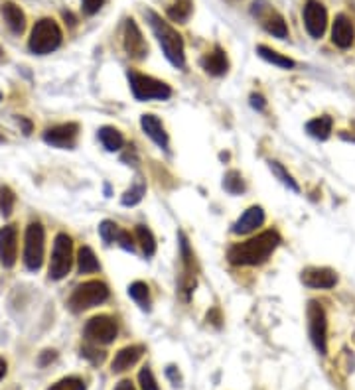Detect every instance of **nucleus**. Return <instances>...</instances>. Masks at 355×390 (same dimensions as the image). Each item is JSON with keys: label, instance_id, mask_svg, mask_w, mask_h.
I'll return each instance as SVG.
<instances>
[{"label": "nucleus", "instance_id": "nucleus-9", "mask_svg": "<svg viewBox=\"0 0 355 390\" xmlns=\"http://www.w3.org/2000/svg\"><path fill=\"white\" fill-rule=\"evenodd\" d=\"M119 327L111 315H95L85 325V339L93 345H109L115 341Z\"/></svg>", "mask_w": 355, "mask_h": 390}, {"label": "nucleus", "instance_id": "nucleus-11", "mask_svg": "<svg viewBox=\"0 0 355 390\" xmlns=\"http://www.w3.org/2000/svg\"><path fill=\"white\" fill-rule=\"evenodd\" d=\"M123 44H125L126 54L133 59H144L149 54V44L144 42V36L133 18L125 22V34H123Z\"/></svg>", "mask_w": 355, "mask_h": 390}, {"label": "nucleus", "instance_id": "nucleus-19", "mask_svg": "<svg viewBox=\"0 0 355 390\" xmlns=\"http://www.w3.org/2000/svg\"><path fill=\"white\" fill-rule=\"evenodd\" d=\"M202 68L206 69L209 75H225L227 73V69H229V59L225 56V52L221 49V47H216L211 54H207L202 58Z\"/></svg>", "mask_w": 355, "mask_h": 390}, {"label": "nucleus", "instance_id": "nucleus-7", "mask_svg": "<svg viewBox=\"0 0 355 390\" xmlns=\"http://www.w3.org/2000/svg\"><path fill=\"white\" fill-rule=\"evenodd\" d=\"M73 266V241L66 233H59L54 242V253L50 260V278L61 280L69 274Z\"/></svg>", "mask_w": 355, "mask_h": 390}, {"label": "nucleus", "instance_id": "nucleus-23", "mask_svg": "<svg viewBox=\"0 0 355 390\" xmlns=\"http://www.w3.org/2000/svg\"><path fill=\"white\" fill-rule=\"evenodd\" d=\"M99 140H101V144H103L109 152H119V150L123 148V144H125L123 134L113 127L101 128V130H99Z\"/></svg>", "mask_w": 355, "mask_h": 390}, {"label": "nucleus", "instance_id": "nucleus-25", "mask_svg": "<svg viewBox=\"0 0 355 390\" xmlns=\"http://www.w3.org/2000/svg\"><path fill=\"white\" fill-rule=\"evenodd\" d=\"M257 54L261 56L263 59H266L269 63H273V65H276V68H282V69H292L296 63L292 61L290 58H287V56H282V54H278V52H275V49H271V47L266 46H259L257 47Z\"/></svg>", "mask_w": 355, "mask_h": 390}, {"label": "nucleus", "instance_id": "nucleus-31", "mask_svg": "<svg viewBox=\"0 0 355 390\" xmlns=\"http://www.w3.org/2000/svg\"><path fill=\"white\" fill-rule=\"evenodd\" d=\"M223 187H225V192L237 195L241 192H245V182H243V178H241V173L237 170H231L223 178Z\"/></svg>", "mask_w": 355, "mask_h": 390}, {"label": "nucleus", "instance_id": "nucleus-21", "mask_svg": "<svg viewBox=\"0 0 355 390\" xmlns=\"http://www.w3.org/2000/svg\"><path fill=\"white\" fill-rule=\"evenodd\" d=\"M2 16H4V20H6L8 28H10L14 34H22L24 28H26V16L20 10V6H16L12 2H6L2 6Z\"/></svg>", "mask_w": 355, "mask_h": 390}, {"label": "nucleus", "instance_id": "nucleus-24", "mask_svg": "<svg viewBox=\"0 0 355 390\" xmlns=\"http://www.w3.org/2000/svg\"><path fill=\"white\" fill-rule=\"evenodd\" d=\"M332 118L330 116H318V118H314V120H310L308 125H306V130H308L310 136L318 138V140H326V138L330 136V132H332Z\"/></svg>", "mask_w": 355, "mask_h": 390}, {"label": "nucleus", "instance_id": "nucleus-39", "mask_svg": "<svg viewBox=\"0 0 355 390\" xmlns=\"http://www.w3.org/2000/svg\"><path fill=\"white\" fill-rule=\"evenodd\" d=\"M56 357H58V353H56V351H44V353L40 355V365H42V367H46L47 363L56 361Z\"/></svg>", "mask_w": 355, "mask_h": 390}, {"label": "nucleus", "instance_id": "nucleus-1", "mask_svg": "<svg viewBox=\"0 0 355 390\" xmlns=\"http://www.w3.org/2000/svg\"><path fill=\"white\" fill-rule=\"evenodd\" d=\"M278 244H280V235L275 229L264 231L249 241L231 247L227 258L231 264L237 266H259L269 260V256L275 253Z\"/></svg>", "mask_w": 355, "mask_h": 390}, {"label": "nucleus", "instance_id": "nucleus-17", "mask_svg": "<svg viewBox=\"0 0 355 390\" xmlns=\"http://www.w3.org/2000/svg\"><path fill=\"white\" fill-rule=\"evenodd\" d=\"M332 40L335 46L344 47V49L354 44L355 40L354 24H352V20H349L345 14L335 16V22H333V28H332Z\"/></svg>", "mask_w": 355, "mask_h": 390}, {"label": "nucleus", "instance_id": "nucleus-18", "mask_svg": "<svg viewBox=\"0 0 355 390\" xmlns=\"http://www.w3.org/2000/svg\"><path fill=\"white\" fill-rule=\"evenodd\" d=\"M144 355V347L142 345H128L123 347L113 359V370L115 373H123L126 368L135 367L138 363V359Z\"/></svg>", "mask_w": 355, "mask_h": 390}, {"label": "nucleus", "instance_id": "nucleus-22", "mask_svg": "<svg viewBox=\"0 0 355 390\" xmlns=\"http://www.w3.org/2000/svg\"><path fill=\"white\" fill-rule=\"evenodd\" d=\"M77 264H80L81 274H95L101 270V264L89 247H81L80 253H77Z\"/></svg>", "mask_w": 355, "mask_h": 390}, {"label": "nucleus", "instance_id": "nucleus-10", "mask_svg": "<svg viewBox=\"0 0 355 390\" xmlns=\"http://www.w3.org/2000/svg\"><path fill=\"white\" fill-rule=\"evenodd\" d=\"M304 22L312 38H322L328 28V12L326 6L318 0H308L304 6Z\"/></svg>", "mask_w": 355, "mask_h": 390}, {"label": "nucleus", "instance_id": "nucleus-8", "mask_svg": "<svg viewBox=\"0 0 355 390\" xmlns=\"http://www.w3.org/2000/svg\"><path fill=\"white\" fill-rule=\"evenodd\" d=\"M308 332L316 351L320 355H326L328 353V323H326L324 308L318 302L308 304Z\"/></svg>", "mask_w": 355, "mask_h": 390}, {"label": "nucleus", "instance_id": "nucleus-2", "mask_svg": "<svg viewBox=\"0 0 355 390\" xmlns=\"http://www.w3.org/2000/svg\"><path fill=\"white\" fill-rule=\"evenodd\" d=\"M144 14H146V18H149L150 28H152V32L156 36V40H158L164 56L168 58V61L172 63L174 68L182 69L183 65H186L182 36L178 34L166 20H162V16H158L154 10H146Z\"/></svg>", "mask_w": 355, "mask_h": 390}, {"label": "nucleus", "instance_id": "nucleus-36", "mask_svg": "<svg viewBox=\"0 0 355 390\" xmlns=\"http://www.w3.org/2000/svg\"><path fill=\"white\" fill-rule=\"evenodd\" d=\"M81 355L85 357V359H89L93 365H101L105 361V353L103 351H99L97 347H89V345H85V347H81Z\"/></svg>", "mask_w": 355, "mask_h": 390}, {"label": "nucleus", "instance_id": "nucleus-38", "mask_svg": "<svg viewBox=\"0 0 355 390\" xmlns=\"http://www.w3.org/2000/svg\"><path fill=\"white\" fill-rule=\"evenodd\" d=\"M119 242H121V247L125 249V251H135V242H133V237H130V233H126V231H123L121 233V237H119Z\"/></svg>", "mask_w": 355, "mask_h": 390}, {"label": "nucleus", "instance_id": "nucleus-34", "mask_svg": "<svg viewBox=\"0 0 355 390\" xmlns=\"http://www.w3.org/2000/svg\"><path fill=\"white\" fill-rule=\"evenodd\" d=\"M47 390H85V382L75 377H69V379H61L56 384H52Z\"/></svg>", "mask_w": 355, "mask_h": 390}, {"label": "nucleus", "instance_id": "nucleus-28", "mask_svg": "<svg viewBox=\"0 0 355 390\" xmlns=\"http://www.w3.org/2000/svg\"><path fill=\"white\" fill-rule=\"evenodd\" d=\"M135 235H137L138 242H140V247H142V253L146 254V256H152V254L156 253V241H154V235H152V231H150L146 225H137Z\"/></svg>", "mask_w": 355, "mask_h": 390}, {"label": "nucleus", "instance_id": "nucleus-4", "mask_svg": "<svg viewBox=\"0 0 355 390\" xmlns=\"http://www.w3.org/2000/svg\"><path fill=\"white\" fill-rule=\"evenodd\" d=\"M109 298V288L101 280H89L73 290L69 298V308L73 311L91 310Z\"/></svg>", "mask_w": 355, "mask_h": 390}, {"label": "nucleus", "instance_id": "nucleus-16", "mask_svg": "<svg viewBox=\"0 0 355 390\" xmlns=\"http://www.w3.org/2000/svg\"><path fill=\"white\" fill-rule=\"evenodd\" d=\"M264 223V211L263 207L259 205H252L249 207L239 219H237V223L233 225V233L235 235H249L252 231H257L261 225Z\"/></svg>", "mask_w": 355, "mask_h": 390}, {"label": "nucleus", "instance_id": "nucleus-43", "mask_svg": "<svg viewBox=\"0 0 355 390\" xmlns=\"http://www.w3.org/2000/svg\"><path fill=\"white\" fill-rule=\"evenodd\" d=\"M4 375H6V361L0 357V380L4 379Z\"/></svg>", "mask_w": 355, "mask_h": 390}, {"label": "nucleus", "instance_id": "nucleus-35", "mask_svg": "<svg viewBox=\"0 0 355 390\" xmlns=\"http://www.w3.org/2000/svg\"><path fill=\"white\" fill-rule=\"evenodd\" d=\"M138 382H140V389L142 390H158V384L154 380V375L149 367H144L138 375Z\"/></svg>", "mask_w": 355, "mask_h": 390}, {"label": "nucleus", "instance_id": "nucleus-30", "mask_svg": "<svg viewBox=\"0 0 355 390\" xmlns=\"http://www.w3.org/2000/svg\"><path fill=\"white\" fill-rule=\"evenodd\" d=\"M121 233H123V229H121L116 223H113V221H103V223L99 225V235H101V239L105 241V244L119 242Z\"/></svg>", "mask_w": 355, "mask_h": 390}, {"label": "nucleus", "instance_id": "nucleus-15", "mask_svg": "<svg viewBox=\"0 0 355 390\" xmlns=\"http://www.w3.org/2000/svg\"><path fill=\"white\" fill-rule=\"evenodd\" d=\"M140 127H142V130L146 132V136H149L156 146H160L162 150H168V144H170L168 132H166V128H164V125H162L158 116L142 115L140 116Z\"/></svg>", "mask_w": 355, "mask_h": 390}, {"label": "nucleus", "instance_id": "nucleus-20", "mask_svg": "<svg viewBox=\"0 0 355 390\" xmlns=\"http://www.w3.org/2000/svg\"><path fill=\"white\" fill-rule=\"evenodd\" d=\"M259 16H261L264 30H266L269 34H273L275 38H280V40L287 38L288 36L287 22H285V18H282L278 12L266 8V12H264V14H259Z\"/></svg>", "mask_w": 355, "mask_h": 390}, {"label": "nucleus", "instance_id": "nucleus-13", "mask_svg": "<svg viewBox=\"0 0 355 390\" xmlns=\"http://www.w3.org/2000/svg\"><path fill=\"white\" fill-rule=\"evenodd\" d=\"M18 258V229L16 225H6L0 229V263L12 268Z\"/></svg>", "mask_w": 355, "mask_h": 390}, {"label": "nucleus", "instance_id": "nucleus-32", "mask_svg": "<svg viewBox=\"0 0 355 390\" xmlns=\"http://www.w3.org/2000/svg\"><path fill=\"white\" fill-rule=\"evenodd\" d=\"M269 166H271V170H273V173H275L276 178H278V180H280V182H282V184L287 185V187H290V189H292V192H300V187H298V184L296 182H294V180H292V176H290V173L287 172V170H285V168H282V166H280V164H278V162H269Z\"/></svg>", "mask_w": 355, "mask_h": 390}, {"label": "nucleus", "instance_id": "nucleus-6", "mask_svg": "<svg viewBox=\"0 0 355 390\" xmlns=\"http://www.w3.org/2000/svg\"><path fill=\"white\" fill-rule=\"evenodd\" d=\"M44 249H46V233L40 223H30L24 237V263L28 270H40L44 264Z\"/></svg>", "mask_w": 355, "mask_h": 390}, {"label": "nucleus", "instance_id": "nucleus-37", "mask_svg": "<svg viewBox=\"0 0 355 390\" xmlns=\"http://www.w3.org/2000/svg\"><path fill=\"white\" fill-rule=\"evenodd\" d=\"M105 4V0H83V12L85 14H95V12L101 10V6Z\"/></svg>", "mask_w": 355, "mask_h": 390}, {"label": "nucleus", "instance_id": "nucleus-40", "mask_svg": "<svg viewBox=\"0 0 355 390\" xmlns=\"http://www.w3.org/2000/svg\"><path fill=\"white\" fill-rule=\"evenodd\" d=\"M251 104L255 107V109H259V111H261V109H264V104H266V103H264V99L261 97V95H255V93H252Z\"/></svg>", "mask_w": 355, "mask_h": 390}, {"label": "nucleus", "instance_id": "nucleus-41", "mask_svg": "<svg viewBox=\"0 0 355 390\" xmlns=\"http://www.w3.org/2000/svg\"><path fill=\"white\" fill-rule=\"evenodd\" d=\"M18 123H20V125L24 127V134H30V132H32V123H30V120H26V118L20 116V120H18Z\"/></svg>", "mask_w": 355, "mask_h": 390}, {"label": "nucleus", "instance_id": "nucleus-3", "mask_svg": "<svg viewBox=\"0 0 355 390\" xmlns=\"http://www.w3.org/2000/svg\"><path fill=\"white\" fill-rule=\"evenodd\" d=\"M128 83H130L133 95L138 101H152V99L166 101L172 95L170 85H166L164 81L154 79L150 75H142L138 71H128Z\"/></svg>", "mask_w": 355, "mask_h": 390}, {"label": "nucleus", "instance_id": "nucleus-33", "mask_svg": "<svg viewBox=\"0 0 355 390\" xmlns=\"http://www.w3.org/2000/svg\"><path fill=\"white\" fill-rule=\"evenodd\" d=\"M14 201H16V197H14V192H12L10 187H0V213L4 217H8L12 213Z\"/></svg>", "mask_w": 355, "mask_h": 390}, {"label": "nucleus", "instance_id": "nucleus-12", "mask_svg": "<svg viewBox=\"0 0 355 390\" xmlns=\"http://www.w3.org/2000/svg\"><path fill=\"white\" fill-rule=\"evenodd\" d=\"M77 134H80V125L77 123H66V125L47 128L44 132V140L56 148H73Z\"/></svg>", "mask_w": 355, "mask_h": 390}, {"label": "nucleus", "instance_id": "nucleus-29", "mask_svg": "<svg viewBox=\"0 0 355 390\" xmlns=\"http://www.w3.org/2000/svg\"><path fill=\"white\" fill-rule=\"evenodd\" d=\"M128 296L135 299V302H137L140 308L149 310L150 292H149V286H146L144 282H133V284L128 286Z\"/></svg>", "mask_w": 355, "mask_h": 390}, {"label": "nucleus", "instance_id": "nucleus-26", "mask_svg": "<svg viewBox=\"0 0 355 390\" xmlns=\"http://www.w3.org/2000/svg\"><path fill=\"white\" fill-rule=\"evenodd\" d=\"M144 195H146V184H144V180H142V178H137L135 185L126 189L121 201H123V205H126V207L137 205V203L142 201V197H144Z\"/></svg>", "mask_w": 355, "mask_h": 390}, {"label": "nucleus", "instance_id": "nucleus-5", "mask_svg": "<svg viewBox=\"0 0 355 390\" xmlns=\"http://www.w3.org/2000/svg\"><path fill=\"white\" fill-rule=\"evenodd\" d=\"M59 44H61V30L58 24L50 18H42L40 22H36L32 36H30V49L34 54L38 56L50 54L58 49Z\"/></svg>", "mask_w": 355, "mask_h": 390}, {"label": "nucleus", "instance_id": "nucleus-14", "mask_svg": "<svg viewBox=\"0 0 355 390\" xmlns=\"http://www.w3.org/2000/svg\"><path fill=\"white\" fill-rule=\"evenodd\" d=\"M304 286L316 288V290H328L338 284V274L332 268H306L302 272Z\"/></svg>", "mask_w": 355, "mask_h": 390}, {"label": "nucleus", "instance_id": "nucleus-27", "mask_svg": "<svg viewBox=\"0 0 355 390\" xmlns=\"http://www.w3.org/2000/svg\"><path fill=\"white\" fill-rule=\"evenodd\" d=\"M192 6H194L192 0H176L172 6L168 8V18L178 24L186 22L190 18V14H192Z\"/></svg>", "mask_w": 355, "mask_h": 390}, {"label": "nucleus", "instance_id": "nucleus-42", "mask_svg": "<svg viewBox=\"0 0 355 390\" xmlns=\"http://www.w3.org/2000/svg\"><path fill=\"white\" fill-rule=\"evenodd\" d=\"M115 390H135V387H133V382H130V380H123V382H119V384H116Z\"/></svg>", "mask_w": 355, "mask_h": 390}, {"label": "nucleus", "instance_id": "nucleus-44", "mask_svg": "<svg viewBox=\"0 0 355 390\" xmlns=\"http://www.w3.org/2000/svg\"><path fill=\"white\" fill-rule=\"evenodd\" d=\"M2 142H4V138H2V134H0V144H2Z\"/></svg>", "mask_w": 355, "mask_h": 390}]
</instances>
